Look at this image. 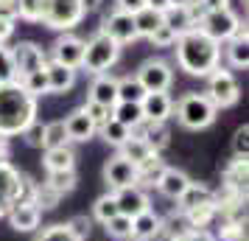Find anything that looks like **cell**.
Wrapping results in <instances>:
<instances>
[{
	"mask_svg": "<svg viewBox=\"0 0 249 241\" xmlns=\"http://www.w3.org/2000/svg\"><path fill=\"white\" fill-rule=\"evenodd\" d=\"M162 233V219L148 207V210H143L140 216L132 219V239L137 241H148L154 239V236H160Z\"/></svg>",
	"mask_w": 249,
	"mask_h": 241,
	"instance_id": "603a6c76",
	"label": "cell"
},
{
	"mask_svg": "<svg viewBox=\"0 0 249 241\" xmlns=\"http://www.w3.org/2000/svg\"><path fill=\"white\" fill-rule=\"evenodd\" d=\"M112 194H115V202H118V213H121V216L135 219V216H140L143 210L151 207L148 194L140 185H129V188H121V191H112Z\"/></svg>",
	"mask_w": 249,
	"mask_h": 241,
	"instance_id": "4fadbf2b",
	"label": "cell"
},
{
	"mask_svg": "<svg viewBox=\"0 0 249 241\" xmlns=\"http://www.w3.org/2000/svg\"><path fill=\"white\" fill-rule=\"evenodd\" d=\"M204 95L210 98V104H213L215 110H227V107H235L238 104V98H241V84H238V79L230 70H224L218 65L207 76V90H204Z\"/></svg>",
	"mask_w": 249,
	"mask_h": 241,
	"instance_id": "5b68a950",
	"label": "cell"
},
{
	"mask_svg": "<svg viewBox=\"0 0 249 241\" xmlns=\"http://www.w3.org/2000/svg\"><path fill=\"white\" fill-rule=\"evenodd\" d=\"M177 202H179L182 213H188V210H193V207L210 205V202H213V191H210L207 185H202V183H191L188 185V191H185Z\"/></svg>",
	"mask_w": 249,
	"mask_h": 241,
	"instance_id": "d4e9b609",
	"label": "cell"
},
{
	"mask_svg": "<svg viewBox=\"0 0 249 241\" xmlns=\"http://www.w3.org/2000/svg\"><path fill=\"white\" fill-rule=\"evenodd\" d=\"M0 20H17V0H0Z\"/></svg>",
	"mask_w": 249,
	"mask_h": 241,
	"instance_id": "f907efd6",
	"label": "cell"
},
{
	"mask_svg": "<svg viewBox=\"0 0 249 241\" xmlns=\"http://www.w3.org/2000/svg\"><path fill=\"white\" fill-rule=\"evenodd\" d=\"M132 138H143L151 146V151H162L171 143V127L165 121H143L132 129Z\"/></svg>",
	"mask_w": 249,
	"mask_h": 241,
	"instance_id": "5bb4252c",
	"label": "cell"
},
{
	"mask_svg": "<svg viewBox=\"0 0 249 241\" xmlns=\"http://www.w3.org/2000/svg\"><path fill=\"white\" fill-rule=\"evenodd\" d=\"M6 157H9V138L0 135V160H6Z\"/></svg>",
	"mask_w": 249,
	"mask_h": 241,
	"instance_id": "9f6ffc18",
	"label": "cell"
},
{
	"mask_svg": "<svg viewBox=\"0 0 249 241\" xmlns=\"http://www.w3.org/2000/svg\"><path fill=\"white\" fill-rule=\"evenodd\" d=\"M98 132H101V138L107 140V143H112L115 149H121V146L126 143V140L132 138V132H129V129H126L124 124L112 121V118H109V121H107L104 127H98Z\"/></svg>",
	"mask_w": 249,
	"mask_h": 241,
	"instance_id": "836d02e7",
	"label": "cell"
},
{
	"mask_svg": "<svg viewBox=\"0 0 249 241\" xmlns=\"http://www.w3.org/2000/svg\"><path fill=\"white\" fill-rule=\"evenodd\" d=\"M137 81L146 87V93H168L171 81H174V70L165 59H146L140 68H137Z\"/></svg>",
	"mask_w": 249,
	"mask_h": 241,
	"instance_id": "ba28073f",
	"label": "cell"
},
{
	"mask_svg": "<svg viewBox=\"0 0 249 241\" xmlns=\"http://www.w3.org/2000/svg\"><path fill=\"white\" fill-rule=\"evenodd\" d=\"M81 110H84V115L90 118L95 127H104V124L112 118V110H109V107H101V104H95V101H87Z\"/></svg>",
	"mask_w": 249,
	"mask_h": 241,
	"instance_id": "ee69618b",
	"label": "cell"
},
{
	"mask_svg": "<svg viewBox=\"0 0 249 241\" xmlns=\"http://www.w3.org/2000/svg\"><path fill=\"white\" fill-rule=\"evenodd\" d=\"M174 48H177V65L188 76L207 79L221 65V45L215 39H210L204 31H199V28L182 34Z\"/></svg>",
	"mask_w": 249,
	"mask_h": 241,
	"instance_id": "6da1fadb",
	"label": "cell"
},
{
	"mask_svg": "<svg viewBox=\"0 0 249 241\" xmlns=\"http://www.w3.org/2000/svg\"><path fill=\"white\" fill-rule=\"evenodd\" d=\"M140 110L146 121H168L174 112V98L168 93H146V98L140 101Z\"/></svg>",
	"mask_w": 249,
	"mask_h": 241,
	"instance_id": "e0dca14e",
	"label": "cell"
},
{
	"mask_svg": "<svg viewBox=\"0 0 249 241\" xmlns=\"http://www.w3.org/2000/svg\"><path fill=\"white\" fill-rule=\"evenodd\" d=\"M68 129H65V121H51L45 124V135H42V149H62L68 146Z\"/></svg>",
	"mask_w": 249,
	"mask_h": 241,
	"instance_id": "1f68e13d",
	"label": "cell"
},
{
	"mask_svg": "<svg viewBox=\"0 0 249 241\" xmlns=\"http://www.w3.org/2000/svg\"><path fill=\"white\" fill-rule=\"evenodd\" d=\"M12 81H20L12 62V51L6 45H0V84H12Z\"/></svg>",
	"mask_w": 249,
	"mask_h": 241,
	"instance_id": "b9f144b4",
	"label": "cell"
},
{
	"mask_svg": "<svg viewBox=\"0 0 249 241\" xmlns=\"http://www.w3.org/2000/svg\"><path fill=\"white\" fill-rule=\"evenodd\" d=\"M92 216L98 219L101 224H107L112 216H118V202H115V194H112V191L95 199V205H92Z\"/></svg>",
	"mask_w": 249,
	"mask_h": 241,
	"instance_id": "d590c367",
	"label": "cell"
},
{
	"mask_svg": "<svg viewBox=\"0 0 249 241\" xmlns=\"http://www.w3.org/2000/svg\"><path fill=\"white\" fill-rule=\"evenodd\" d=\"M84 17L79 0H45V14H42V25L53 28V31H70L76 28Z\"/></svg>",
	"mask_w": 249,
	"mask_h": 241,
	"instance_id": "8992f818",
	"label": "cell"
},
{
	"mask_svg": "<svg viewBox=\"0 0 249 241\" xmlns=\"http://www.w3.org/2000/svg\"><path fill=\"white\" fill-rule=\"evenodd\" d=\"M14 37V20H0V45H6Z\"/></svg>",
	"mask_w": 249,
	"mask_h": 241,
	"instance_id": "816d5d0a",
	"label": "cell"
},
{
	"mask_svg": "<svg viewBox=\"0 0 249 241\" xmlns=\"http://www.w3.org/2000/svg\"><path fill=\"white\" fill-rule=\"evenodd\" d=\"M6 219L17 233H34L39 227V222H42V210L36 205H12Z\"/></svg>",
	"mask_w": 249,
	"mask_h": 241,
	"instance_id": "ac0fdd59",
	"label": "cell"
},
{
	"mask_svg": "<svg viewBox=\"0 0 249 241\" xmlns=\"http://www.w3.org/2000/svg\"><path fill=\"white\" fill-rule=\"evenodd\" d=\"M249 151V127L244 124V127L235 129V138H232V154L235 157H247Z\"/></svg>",
	"mask_w": 249,
	"mask_h": 241,
	"instance_id": "7dc6e473",
	"label": "cell"
},
{
	"mask_svg": "<svg viewBox=\"0 0 249 241\" xmlns=\"http://www.w3.org/2000/svg\"><path fill=\"white\" fill-rule=\"evenodd\" d=\"M45 168L48 171H70L76 168V154L70 146H62V149H48L45 151Z\"/></svg>",
	"mask_w": 249,
	"mask_h": 241,
	"instance_id": "4316f807",
	"label": "cell"
},
{
	"mask_svg": "<svg viewBox=\"0 0 249 241\" xmlns=\"http://www.w3.org/2000/svg\"><path fill=\"white\" fill-rule=\"evenodd\" d=\"M148 39H151V45H154V48H174L179 37L174 34V31H171V28H168L165 23H162V25L157 28V31H154V34L148 37Z\"/></svg>",
	"mask_w": 249,
	"mask_h": 241,
	"instance_id": "f6af8a7d",
	"label": "cell"
},
{
	"mask_svg": "<svg viewBox=\"0 0 249 241\" xmlns=\"http://www.w3.org/2000/svg\"><path fill=\"white\" fill-rule=\"evenodd\" d=\"M17 183H20V171L9 160H0V216H6L12 210Z\"/></svg>",
	"mask_w": 249,
	"mask_h": 241,
	"instance_id": "d6986e66",
	"label": "cell"
},
{
	"mask_svg": "<svg viewBox=\"0 0 249 241\" xmlns=\"http://www.w3.org/2000/svg\"><path fill=\"white\" fill-rule=\"evenodd\" d=\"M121 59V45L112 42L107 34H92L90 39H84V56H81V68L87 70L90 76H101L109 73L115 62Z\"/></svg>",
	"mask_w": 249,
	"mask_h": 241,
	"instance_id": "277c9868",
	"label": "cell"
},
{
	"mask_svg": "<svg viewBox=\"0 0 249 241\" xmlns=\"http://www.w3.org/2000/svg\"><path fill=\"white\" fill-rule=\"evenodd\" d=\"M143 98H146V87L137 81V76H124V79H118V101L140 104Z\"/></svg>",
	"mask_w": 249,
	"mask_h": 241,
	"instance_id": "f1b7e54d",
	"label": "cell"
},
{
	"mask_svg": "<svg viewBox=\"0 0 249 241\" xmlns=\"http://www.w3.org/2000/svg\"><path fill=\"white\" fill-rule=\"evenodd\" d=\"M160 25H162V14L154 12V9H140V12L135 14V28H137V37H151L154 31H157Z\"/></svg>",
	"mask_w": 249,
	"mask_h": 241,
	"instance_id": "4dcf8cb0",
	"label": "cell"
},
{
	"mask_svg": "<svg viewBox=\"0 0 249 241\" xmlns=\"http://www.w3.org/2000/svg\"><path fill=\"white\" fill-rule=\"evenodd\" d=\"M224 185L244 191V185H247V157H235L224 168Z\"/></svg>",
	"mask_w": 249,
	"mask_h": 241,
	"instance_id": "e575fe53",
	"label": "cell"
},
{
	"mask_svg": "<svg viewBox=\"0 0 249 241\" xmlns=\"http://www.w3.org/2000/svg\"><path fill=\"white\" fill-rule=\"evenodd\" d=\"M168 6H191V0H168Z\"/></svg>",
	"mask_w": 249,
	"mask_h": 241,
	"instance_id": "6f0895ef",
	"label": "cell"
},
{
	"mask_svg": "<svg viewBox=\"0 0 249 241\" xmlns=\"http://www.w3.org/2000/svg\"><path fill=\"white\" fill-rule=\"evenodd\" d=\"M174 110H177V121L185 129H191V132L207 129L215 121V115H218V110L210 104V98L204 93H196V90L185 93L179 101L174 104Z\"/></svg>",
	"mask_w": 249,
	"mask_h": 241,
	"instance_id": "3957f363",
	"label": "cell"
},
{
	"mask_svg": "<svg viewBox=\"0 0 249 241\" xmlns=\"http://www.w3.org/2000/svg\"><path fill=\"white\" fill-rule=\"evenodd\" d=\"M118 3V12L126 14H137L140 9H146V0H115Z\"/></svg>",
	"mask_w": 249,
	"mask_h": 241,
	"instance_id": "681fc988",
	"label": "cell"
},
{
	"mask_svg": "<svg viewBox=\"0 0 249 241\" xmlns=\"http://www.w3.org/2000/svg\"><path fill=\"white\" fill-rule=\"evenodd\" d=\"M104 180L109 185V191H121V188H129V185H137V166H132L121 154H112L104 163Z\"/></svg>",
	"mask_w": 249,
	"mask_h": 241,
	"instance_id": "8fae6325",
	"label": "cell"
},
{
	"mask_svg": "<svg viewBox=\"0 0 249 241\" xmlns=\"http://www.w3.org/2000/svg\"><path fill=\"white\" fill-rule=\"evenodd\" d=\"M65 224H68V230L79 241H84L87 236H90V219L87 216H76V219H70V222H65Z\"/></svg>",
	"mask_w": 249,
	"mask_h": 241,
	"instance_id": "c3c4849f",
	"label": "cell"
},
{
	"mask_svg": "<svg viewBox=\"0 0 249 241\" xmlns=\"http://www.w3.org/2000/svg\"><path fill=\"white\" fill-rule=\"evenodd\" d=\"M65 129H68V140H73V143H87L98 132V127L84 115V110H73L65 118Z\"/></svg>",
	"mask_w": 249,
	"mask_h": 241,
	"instance_id": "ffe728a7",
	"label": "cell"
},
{
	"mask_svg": "<svg viewBox=\"0 0 249 241\" xmlns=\"http://www.w3.org/2000/svg\"><path fill=\"white\" fill-rule=\"evenodd\" d=\"M42 135H45V124L36 118V121H31L28 127L23 129V138L28 146H36V149H42Z\"/></svg>",
	"mask_w": 249,
	"mask_h": 241,
	"instance_id": "bcb514c9",
	"label": "cell"
},
{
	"mask_svg": "<svg viewBox=\"0 0 249 241\" xmlns=\"http://www.w3.org/2000/svg\"><path fill=\"white\" fill-rule=\"evenodd\" d=\"M204 12H218V9H230V0H199Z\"/></svg>",
	"mask_w": 249,
	"mask_h": 241,
	"instance_id": "f5cc1de1",
	"label": "cell"
},
{
	"mask_svg": "<svg viewBox=\"0 0 249 241\" xmlns=\"http://www.w3.org/2000/svg\"><path fill=\"white\" fill-rule=\"evenodd\" d=\"M191 183H193V180L185 171H179V168H165V174L160 177L157 188H160V194H162V196H168V199L177 202V199L188 191V185H191Z\"/></svg>",
	"mask_w": 249,
	"mask_h": 241,
	"instance_id": "7402d4cb",
	"label": "cell"
},
{
	"mask_svg": "<svg viewBox=\"0 0 249 241\" xmlns=\"http://www.w3.org/2000/svg\"><path fill=\"white\" fill-rule=\"evenodd\" d=\"M146 6H148V9H154V12H160V14L165 12V9H171L168 0H146Z\"/></svg>",
	"mask_w": 249,
	"mask_h": 241,
	"instance_id": "11a10c76",
	"label": "cell"
},
{
	"mask_svg": "<svg viewBox=\"0 0 249 241\" xmlns=\"http://www.w3.org/2000/svg\"><path fill=\"white\" fill-rule=\"evenodd\" d=\"M101 34H107L112 42H118V45H129V42L140 39V37H137V28H135V14L118 12V9L104 17Z\"/></svg>",
	"mask_w": 249,
	"mask_h": 241,
	"instance_id": "30bf717a",
	"label": "cell"
},
{
	"mask_svg": "<svg viewBox=\"0 0 249 241\" xmlns=\"http://www.w3.org/2000/svg\"><path fill=\"white\" fill-rule=\"evenodd\" d=\"M118 154H121V157H126L132 166H143V163H146L148 157H154L157 151H151V146H148L143 138H129L124 146L118 149Z\"/></svg>",
	"mask_w": 249,
	"mask_h": 241,
	"instance_id": "484cf974",
	"label": "cell"
},
{
	"mask_svg": "<svg viewBox=\"0 0 249 241\" xmlns=\"http://www.w3.org/2000/svg\"><path fill=\"white\" fill-rule=\"evenodd\" d=\"M79 3H81V9H84V14H90V12H98L101 9L104 0H79Z\"/></svg>",
	"mask_w": 249,
	"mask_h": 241,
	"instance_id": "db71d44e",
	"label": "cell"
},
{
	"mask_svg": "<svg viewBox=\"0 0 249 241\" xmlns=\"http://www.w3.org/2000/svg\"><path fill=\"white\" fill-rule=\"evenodd\" d=\"M238 25H241V17H238L232 9H218V12L204 14L196 28L204 31L210 39H215V42L221 45V42H227V39H232V34L238 31Z\"/></svg>",
	"mask_w": 249,
	"mask_h": 241,
	"instance_id": "52a82bcc",
	"label": "cell"
},
{
	"mask_svg": "<svg viewBox=\"0 0 249 241\" xmlns=\"http://www.w3.org/2000/svg\"><path fill=\"white\" fill-rule=\"evenodd\" d=\"M112 121L118 124H124L129 132L137 127V124H143L146 118H143V110H140V104H126V101H118L112 107Z\"/></svg>",
	"mask_w": 249,
	"mask_h": 241,
	"instance_id": "83f0119b",
	"label": "cell"
},
{
	"mask_svg": "<svg viewBox=\"0 0 249 241\" xmlns=\"http://www.w3.org/2000/svg\"><path fill=\"white\" fill-rule=\"evenodd\" d=\"M36 121V98L23 90L20 81L0 84V135L14 138L23 135V129Z\"/></svg>",
	"mask_w": 249,
	"mask_h": 241,
	"instance_id": "7a4b0ae2",
	"label": "cell"
},
{
	"mask_svg": "<svg viewBox=\"0 0 249 241\" xmlns=\"http://www.w3.org/2000/svg\"><path fill=\"white\" fill-rule=\"evenodd\" d=\"M162 23L168 25L177 37L188 34V31H193V28H196L191 12H188V6H171V9H165V12H162Z\"/></svg>",
	"mask_w": 249,
	"mask_h": 241,
	"instance_id": "cb8c5ba5",
	"label": "cell"
},
{
	"mask_svg": "<svg viewBox=\"0 0 249 241\" xmlns=\"http://www.w3.org/2000/svg\"><path fill=\"white\" fill-rule=\"evenodd\" d=\"M51 56H53L51 62H59V65H65L70 70H79L81 56H84V39L76 34H62L51 48Z\"/></svg>",
	"mask_w": 249,
	"mask_h": 241,
	"instance_id": "7c38bea8",
	"label": "cell"
},
{
	"mask_svg": "<svg viewBox=\"0 0 249 241\" xmlns=\"http://www.w3.org/2000/svg\"><path fill=\"white\" fill-rule=\"evenodd\" d=\"M87 101H95V104H101V107L112 110L115 104H118V79H115L112 73L95 76L90 84V98Z\"/></svg>",
	"mask_w": 249,
	"mask_h": 241,
	"instance_id": "2e32d148",
	"label": "cell"
},
{
	"mask_svg": "<svg viewBox=\"0 0 249 241\" xmlns=\"http://www.w3.org/2000/svg\"><path fill=\"white\" fill-rule=\"evenodd\" d=\"M224 54H227V62L232 68H241L247 70L249 68V42H247V23L238 25V31L232 34V39L224 42Z\"/></svg>",
	"mask_w": 249,
	"mask_h": 241,
	"instance_id": "9a60e30c",
	"label": "cell"
},
{
	"mask_svg": "<svg viewBox=\"0 0 249 241\" xmlns=\"http://www.w3.org/2000/svg\"><path fill=\"white\" fill-rule=\"evenodd\" d=\"M20 84H23V90L28 93V95H34V98L48 95V76H45V70H36V73L23 76V79H20Z\"/></svg>",
	"mask_w": 249,
	"mask_h": 241,
	"instance_id": "74e56055",
	"label": "cell"
},
{
	"mask_svg": "<svg viewBox=\"0 0 249 241\" xmlns=\"http://www.w3.org/2000/svg\"><path fill=\"white\" fill-rule=\"evenodd\" d=\"M9 51H12V62H14V70H17V79H23L28 73H36V70H45V65H48L45 48H39L36 42H20V45L9 48Z\"/></svg>",
	"mask_w": 249,
	"mask_h": 241,
	"instance_id": "9c48e42d",
	"label": "cell"
},
{
	"mask_svg": "<svg viewBox=\"0 0 249 241\" xmlns=\"http://www.w3.org/2000/svg\"><path fill=\"white\" fill-rule=\"evenodd\" d=\"M36 241H79V239L68 230V224H51L36 236Z\"/></svg>",
	"mask_w": 249,
	"mask_h": 241,
	"instance_id": "7bdbcfd3",
	"label": "cell"
},
{
	"mask_svg": "<svg viewBox=\"0 0 249 241\" xmlns=\"http://www.w3.org/2000/svg\"><path fill=\"white\" fill-rule=\"evenodd\" d=\"M45 76H48V93H70L73 84H76V70L65 68L59 62H51V59L45 65Z\"/></svg>",
	"mask_w": 249,
	"mask_h": 241,
	"instance_id": "44dd1931",
	"label": "cell"
},
{
	"mask_svg": "<svg viewBox=\"0 0 249 241\" xmlns=\"http://www.w3.org/2000/svg\"><path fill=\"white\" fill-rule=\"evenodd\" d=\"M76 183H79L76 168H70V171H48V180H45V185L48 188H53L59 196L70 194V191L76 188Z\"/></svg>",
	"mask_w": 249,
	"mask_h": 241,
	"instance_id": "d6a6232c",
	"label": "cell"
},
{
	"mask_svg": "<svg viewBox=\"0 0 249 241\" xmlns=\"http://www.w3.org/2000/svg\"><path fill=\"white\" fill-rule=\"evenodd\" d=\"M45 14V0H17V17L28 23H42Z\"/></svg>",
	"mask_w": 249,
	"mask_h": 241,
	"instance_id": "8d00e7d4",
	"label": "cell"
},
{
	"mask_svg": "<svg viewBox=\"0 0 249 241\" xmlns=\"http://www.w3.org/2000/svg\"><path fill=\"white\" fill-rule=\"evenodd\" d=\"M59 199L62 196L53 191V188H48L45 183L42 185H36V194H34V205L39 207V210H53V207L59 205Z\"/></svg>",
	"mask_w": 249,
	"mask_h": 241,
	"instance_id": "60d3db41",
	"label": "cell"
},
{
	"mask_svg": "<svg viewBox=\"0 0 249 241\" xmlns=\"http://www.w3.org/2000/svg\"><path fill=\"white\" fill-rule=\"evenodd\" d=\"M34 194H36V183L31 180V177L20 174V183H17L12 205H34Z\"/></svg>",
	"mask_w": 249,
	"mask_h": 241,
	"instance_id": "f35d334b",
	"label": "cell"
},
{
	"mask_svg": "<svg viewBox=\"0 0 249 241\" xmlns=\"http://www.w3.org/2000/svg\"><path fill=\"white\" fill-rule=\"evenodd\" d=\"M104 227H107V233H109L112 239H121V241L132 239V219L129 216H121V213H118V216H112Z\"/></svg>",
	"mask_w": 249,
	"mask_h": 241,
	"instance_id": "ab89813d",
	"label": "cell"
},
{
	"mask_svg": "<svg viewBox=\"0 0 249 241\" xmlns=\"http://www.w3.org/2000/svg\"><path fill=\"white\" fill-rule=\"evenodd\" d=\"M165 163L160 160V154H154V157H148L143 166H137V185H157L160 177L165 174Z\"/></svg>",
	"mask_w": 249,
	"mask_h": 241,
	"instance_id": "f546056e",
	"label": "cell"
}]
</instances>
